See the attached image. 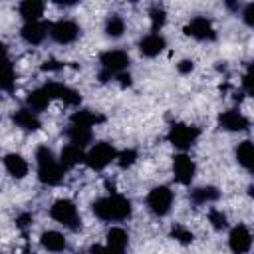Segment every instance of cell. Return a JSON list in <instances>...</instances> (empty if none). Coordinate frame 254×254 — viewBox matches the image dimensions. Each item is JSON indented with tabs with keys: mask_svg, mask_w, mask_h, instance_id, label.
<instances>
[{
	"mask_svg": "<svg viewBox=\"0 0 254 254\" xmlns=\"http://www.w3.org/2000/svg\"><path fill=\"white\" fill-rule=\"evenodd\" d=\"M93 214L101 220H107V222H117V220H125L131 216V202L129 198L117 194V192H111L109 196H103V198H97L93 204Z\"/></svg>",
	"mask_w": 254,
	"mask_h": 254,
	"instance_id": "cell-1",
	"label": "cell"
},
{
	"mask_svg": "<svg viewBox=\"0 0 254 254\" xmlns=\"http://www.w3.org/2000/svg\"><path fill=\"white\" fill-rule=\"evenodd\" d=\"M36 165H38V179L44 185H58L64 179V167L54 157L48 147H38L36 151Z\"/></svg>",
	"mask_w": 254,
	"mask_h": 254,
	"instance_id": "cell-2",
	"label": "cell"
},
{
	"mask_svg": "<svg viewBox=\"0 0 254 254\" xmlns=\"http://www.w3.org/2000/svg\"><path fill=\"white\" fill-rule=\"evenodd\" d=\"M101 71H99V81H107L119 73H123L129 65V56L123 50H107L99 56Z\"/></svg>",
	"mask_w": 254,
	"mask_h": 254,
	"instance_id": "cell-3",
	"label": "cell"
},
{
	"mask_svg": "<svg viewBox=\"0 0 254 254\" xmlns=\"http://www.w3.org/2000/svg\"><path fill=\"white\" fill-rule=\"evenodd\" d=\"M50 216L56 220V222H60V224H64V226H67V228H71V230H75V228H79V212H77V206L71 202V200H67V198H60V200H56L52 206H50Z\"/></svg>",
	"mask_w": 254,
	"mask_h": 254,
	"instance_id": "cell-4",
	"label": "cell"
},
{
	"mask_svg": "<svg viewBox=\"0 0 254 254\" xmlns=\"http://www.w3.org/2000/svg\"><path fill=\"white\" fill-rule=\"evenodd\" d=\"M169 143L177 149H189L196 143L198 139V129L194 125H187V123H173L167 135Z\"/></svg>",
	"mask_w": 254,
	"mask_h": 254,
	"instance_id": "cell-5",
	"label": "cell"
},
{
	"mask_svg": "<svg viewBox=\"0 0 254 254\" xmlns=\"http://www.w3.org/2000/svg\"><path fill=\"white\" fill-rule=\"evenodd\" d=\"M115 157H117L115 147H113L111 143L101 141V143H95V145L89 149V153H85V163H87L91 169L101 171V169H105L111 161H115Z\"/></svg>",
	"mask_w": 254,
	"mask_h": 254,
	"instance_id": "cell-6",
	"label": "cell"
},
{
	"mask_svg": "<svg viewBox=\"0 0 254 254\" xmlns=\"http://www.w3.org/2000/svg\"><path fill=\"white\" fill-rule=\"evenodd\" d=\"M173 204V190L169 187H155L147 196V206L155 216H165Z\"/></svg>",
	"mask_w": 254,
	"mask_h": 254,
	"instance_id": "cell-7",
	"label": "cell"
},
{
	"mask_svg": "<svg viewBox=\"0 0 254 254\" xmlns=\"http://www.w3.org/2000/svg\"><path fill=\"white\" fill-rule=\"evenodd\" d=\"M48 34L58 44H71L79 36V26L73 20H58L48 26Z\"/></svg>",
	"mask_w": 254,
	"mask_h": 254,
	"instance_id": "cell-8",
	"label": "cell"
},
{
	"mask_svg": "<svg viewBox=\"0 0 254 254\" xmlns=\"http://www.w3.org/2000/svg\"><path fill=\"white\" fill-rule=\"evenodd\" d=\"M173 173H175L177 183L189 185V183L194 179L196 165H194V161H192L189 155L179 153V155H175V159H173Z\"/></svg>",
	"mask_w": 254,
	"mask_h": 254,
	"instance_id": "cell-9",
	"label": "cell"
},
{
	"mask_svg": "<svg viewBox=\"0 0 254 254\" xmlns=\"http://www.w3.org/2000/svg\"><path fill=\"white\" fill-rule=\"evenodd\" d=\"M185 34L194 38V40H214L216 38V32H214V26L210 20H206L204 16H196L192 18L187 26H185Z\"/></svg>",
	"mask_w": 254,
	"mask_h": 254,
	"instance_id": "cell-10",
	"label": "cell"
},
{
	"mask_svg": "<svg viewBox=\"0 0 254 254\" xmlns=\"http://www.w3.org/2000/svg\"><path fill=\"white\" fill-rule=\"evenodd\" d=\"M44 91L50 95V99L56 97V99H62L67 105H79L81 103V95L75 89H71V87H67L64 83H58V81H48L44 85Z\"/></svg>",
	"mask_w": 254,
	"mask_h": 254,
	"instance_id": "cell-11",
	"label": "cell"
},
{
	"mask_svg": "<svg viewBox=\"0 0 254 254\" xmlns=\"http://www.w3.org/2000/svg\"><path fill=\"white\" fill-rule=\"evenodd\" d=\"M228 246L234 254H246L252 246V234L244 224H238L228 234Z\"/></svg>",
	"mask_w": 254,
	"mask_h": 254,
	"instance_id": "cell-12",
	"label": "cell"
},
{
	"mask_svg": "<svg viewBox=\"0 0 254 254\" xmlns=\"http://www.w3.org/2000/svg\"><path fill=\"white\" fill-rule=\"evenodd\" d=\"M218 125L224 131H246L250 123H248V119L240 111L228 109V111H222L218 115Z\"/></svg>",
	"mask_w": 254,
	"mask_h": 254,
	"instance_id": "cell-13",
	"label": "cell"
},
{
	"mask_svg": "<svg viewBox=\"0 0 254 254\" xmlns=\"http://www.w3.org/2000/svg\"><path fill=\"white\" fill-rule=\"evenodd\" d=\"M165 46H167V42H165V38H163L159 32H151V34H147V36L139 42V50H141V54L147 56V58L159 56V54L165 50Z\"/></svg>",
	"mask_w": 254,
	"mask_h": 254,
	"instance_id": "cell-14",
	"label": "cell"
},
{
	"mask_svg": "<svg viewBox=\"0 0 254 254\" xmlns=\"http://www.w3.org/2000/svg\"><path fill=\"white\" fill-rule=\"evenodd\" d=\"M12 121L16 123V127L24 129V131H38L40 129V119L38 113L32 111L30 107H22L18 111L12 113Z\"/></svg>",
	"mask_w": 254,
	"mask_h": 254,
	"instance_id": "cell-15",
	"label": "cell"
},
{
	"mask_svg": "<svg viewBox=\"0 0 254 254\" xmlns=\"http://www.w3.org/2000/svg\"><path fill=\"white\" fill-rule=\"evenodd\" d=\"M22 38L28 42V44H32V46H36V44H40L44 38H46V34H48V24H44V22H26L24 26H22Z\"/></svg>",
	"mask_w": 254,
	"mask_h": 254,
	"instance_id": "cell-16",
	"label": "cell"
},
{
	"mask_svg": "<svg viewBox=\"0 0 254 254\" xmlns=\"http://www.w3.org/2000/svg\"><path fill=\"white\" fill-rule=\"evenodd\" d=\"M127 242H129V236H127V232L123 228H119V226L109 228V232H107V244L105 246L111 250V254H123L125 248H127Z\"/></svg>",
	"mask_w": 254,
	"mask_h": 254,
	"instance_id": "cell-17",
	"label": "cell"
},
{
	"mask_svg": "<svg viewBox=\"0 0 254 254\" xmlns=\"http://www.w3.org/2000/svg\"><path fill=\"white\" fill-rule=\"evenodd\" d=\"M60 163H62L64 169H71V167H75V165H79V163H85V153H83L81 147L69 143V145H65V147L62 149Z\"/></svg>",
	"mask_w": 254,
	"mask_h": 254,
	"instance_id": "cell-18",
	"label": "cell"
},
{
	"mask_svg": "<svg viewBox=\"0 0 254 254\" xmlns=\"http://www.w3.org/2000/svg\"><path fill=\"white\" fill-rule=\"evenodd\" d=\"M4 167H6V171H8L14 179H24V177L28 175V163H26V159H24L22 155H18V153H8V155L4 157Z\"/></svg>",
	"mask_w": 254,
	"mask_h": 254,
	"instance_id": "cell-19",
	"label": "cell"
},
{
	"mask_svg": "<svg viewBox=\"0 0 254 254\" xmlns=\"http://www.w3.org/2000/svg\"><path fill=\"white\" fill-rule=\"evenodd\" d=\"M18 10H20V16L26 22H40V18L44 14V2H40V0H24Z\"/></svg>",
	"mask_w": 254,
	"mask_h": 254,
	"instance_id": "cell-20",
	"label": "cell"
},
{
	"mask_svg": "<svg viewBox=\"0 0 254 254\" xmlns=\"http://www.w3.org/2000/svg\"><path fill=\"white\" fill-rule=\"evenodd\" d=\"M40 242H42V246H44L46 250H50V252H62V250H65V238H64V234L58 232V230H46V232L40 236Z\"/></svg>",
	"mask_w": 254,
	"mask_h": 254,
	"instance_id": "cell-21",
	"label": "cell"
},
{
	"mask_svg": "<svg viewBox=\"0 0 254 254\" xmlns=\"http://www.w3.org/2000/svg\"><path fill=\"white\" fill-rule=\"evenodd\" d=\"M16 85V73H14V65L10 62V58L0 60V89L4 91H12Z\"/></svg>",
	"mask_w": 254,
	"mask_h": 254,
	"instance_id": "cell-22",
	"label": "cell"
},
{
	"mask_svg": "<svg viewBox=\"0 0 254 254\" xmlns=\"http://www.w3.org/2000/svg\"><path fill=\"white\" fill-rule=\"evenodd\" d=\"M67 139L71 145H77V147H85L89 141H91V129L89 127H83V125H69V129L65 131Z\"/></svg>",
	"mask_w": 254,
	"mask_h": 254,
	"instance_id": "cell-23",
	"label": "cell"
},
{
	"mask_svg": "<svg viewBox=\"0 0 254 254\" xmlns=\"http://www.w3.org/2000/svg\"><path fill=\"white\" fill-rule=\"evenodd\" d=\"M101 121H103V115H99L91 109H79L71 115V125H83V127H89V129L93 125L101 123Z\"/></svg>",
	"mask_w": 254,
	"mask_h": 254,
	"instance_id": "cell-24",
	"label": "cell"
},
{
	"mask_svg": "<svg viewBox=\"0 0 254 254\" xmlns=\"http://www.w3.org/2000/svg\"><path fill=\"white\" fill-rule=\"evenodd\" d=\"M218 196H220L218 189H216V187H210V185L198 187V189H194V190L190 192V200H192L194 204H208V202H214Z\"/></svg>",
	"mask_w": 254,
	"mask_h": 254,
	"instance_id": "cell-25",
	"label": "cell"
},
{
	"mask_svg": "<svg viewBox=\"0 0 254 254\" xmlns=\"http://www.w3.org/2000/svg\"><path fill=\"white\" fill-rule=\"evenodd\" d=\"M50 101H52V99H50V95L44 91V87H38V89H34V91L28 93V105H30V109L36 111V113H38V111H44Z\"/></svg>",
	"mask_w": 254,
	"mask_h": 254,
	"instance_id": "cell-26",
	"label": "cell"
},
{
	"mask_svg": "<svg viewBox=\"0 0 254 254\" xmlns=\"http://www.w3.org/2000/svg\"><path fill=\"white\" fill-rule=\"evenodd\" d=\"M236 161H238V165H242L246 171H252V143L246 139V141H242L238 147H236Z\"/></svg>",
	"mask_w": 254,
	"mask_h": 254,
	"instance_id": "cell-27",
	"label": "cell"
},
{
	"mask_svg": "<svg viewBox=\"0 0 254 254\" xmlns=\"http://www.w3.org/2000/svg\"><path fill=\"white\" fill-rule=\"evenodd\" d=\"M123 32H125V22H123V18L117 16V14H111V16L105 20V34L111 36V38H119Z\"/></svg>",
	"mask_w": 254,
	"mask_h": 254,
	"instance_id": "cell-28",
	"label": "cell"
},
{
	"mask_svg": "<svg viewBox=\"0 0 254 254\" xmlns=\"http://www.w3.org/2000/svg\"><path fill=\"white\" fill-rule=\"evenodd\" d=\"M171 236H173L177 242H181V244H190V242L194 240V234H192L189 228H185L183 224H175V226L171 228Z\"/></svg>",
	"mask_w": 254,
	"mask_h": 254,
	"instance_id": "cell-29",
	"label": "cell"
},
{
	"mask_svg": "<svg viewBox=\"0 0 254 254\" xmlns=\"http://www.w3.org/2000/svg\"><path fill=\"white\" fill-rule=\"evenodd\" d=\"M115 161H117V165H119L121 169H127V167H131V165L137 161V151H135V149H125V151L117 153Z\"/></svg>",
	"mask_w": 254,
	"mask_h": 254,
	"instance_id": "cell-30",
	"label": "cell"
},
{
	"mask_svg": "<svg viewBox=\"0 0 254 254\" xmlns=\"http://www.w3.org/2000/svg\"><path fill=\"white\" fill-rule=\"evenodd\" d=\"M149 16H151V26H153V30H155V32H157V30H161V28H163V24H165V20H167L165 10H163L161 6H153V8H151V12H149Z\"/></svg>",
	"mask_w": 254,
	"mask_h": 254,
	"instance_id": "cell-31",
	"label": "cell"
},
{
	"mask_svg": "<svg viewBox=\"0 0 254 254\" xmlns=\"http://www.w3.org/2000/svg\"><path fill=\"white\" fill-rule=\"evenodd\" d=\"M208 220H210L212 228H216V230H222V228H226V214H224L222 210H216V208H212V210L208 212Z\"/></svg>",
	"mask_w": 254,
	"mask_h": 254,
	"instance_id": "cell-32",
	"label": "cell"
},
{
	"mask_svg": "<svg viewBox=\"0 0 254 254\" xmlns=\"http://www.w3.org/2000/svg\"><path fill=\"white\" fill-rule=\"evenodd\" d=\"M242 18L248 26H254V4H246L244 12H242Z\"/></svg>",
	"mask_w": 254,
	"mask_h": 254,
	"instance_id": "cell-33",
	"label": "cell"
},
{
	"mask_svg": "<svg viewBox=\"0 0 254 254\" xmlns=\"http://www.w3.org/2000/svg\"><path fill=\"white\" fill-rule=\"evenodd\" d=\"M192 67H194V64H192L190 60H181V62L177 64L179 73H190V71H192Z\"/></svg>",
	"mask_w": 254,
	"mask_h": 254,
	"instance_id": "cell-34",
	"label": "cell"
},
{
	"mask_svg": "<svg viewBox=\"0 0 254 254\" xmlns=\"http://www.w3.org/2000/svg\"><path fill=\"white\" fill-rule=\"evenodd\" d=\"M242 87H244L246 93H252V73H250V67H248V71L242 75Z\"/></svg>",
	"mask_w": 254,
	"mask_h": 254,
	"instance_id": "cell-35",
	"label": "cell"
},
{
	"mask_svg": "<svg viewBox=\"0 0 254 254\" xmlns=\"http://www.w3.org/2000/svg\"><path fill=\"white\" fill-rule=\"evenodd\" d=\"M44 71H56V69H62V64L56 62V60H46L44 65H42Z\"/></svg>",
	"mask_w": 254,
	"mask_h": 254,
	"instance_id": "cell-36",
	"label": "cell"
},
{
	"mask_svg": "<svg viewBox=\"0 0 254 254\" xmlns=\"http://www.w3.org/2000/svg\"><path fill=\"white\" fill-rule=\"evenodd\" d=\"M89 254H111V250H109L107 246H101V244H95V246H91V250H89Z\"/></svg>",
	"mask_w": 254,
	"mask_h": 254,
	"instance_id": "cell-37",
	"label": "cell"
},
{
	"mask_svg": "<svg viewBox=\"0 0 254 254\" xmlns=\"http://www.w3.org/2000/svg\"><path fill=\"white\" fill-rule=\"evenodd\" d=\"M16 222H18V226H20V228H24V226H28V224L32 222V216H30V214H20Z\"/></svg>",
	"mask_w": 254,
	"mask_h": 254,
	"instance_id": "cell-38",
	"label": "cell"
},
{
	"mask_svg": "<svg viewBox=\"0 0 254 254\" xmlns=\"http://www.w3.org/2000/svg\"><path fill=\"white\" fill-rule=\"evenodd\" d=\"M115 77L119 79V83H121V85H131V75H129V73H125V71H123V73H119V75H115Z\"/></svg>",
	"mask_w": 254,
	"mask_h": 254,
	"instance_id": "cell-39",
	"label": "cell"
},
{
	"mask_svg": "<svg viewBox=\"0 0 254 254\" xmlns=\"http://www.w3.org/2000/svg\"><path fill=\"white\" fill-rule=\"evenodd\" d=\"M4 58H8V48L0 42V60H4Z\"/></svg>",
	"mask_w": 254,
	"mask_h": 254,
	"instance_id": "cell-40",
	"label": "cell"
}]
</instances>
